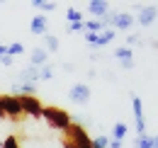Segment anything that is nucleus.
<instances>
[{"instance_id":"obj_3","label":"nucleus","mask_w":158,"mask_h":148,"mask_svg":"<svg viewBox=\"0 0 158 148\" xmlns=\"http://www.w3.org/2000/svg\"><path fill=\"white\" fill-rule=\"evenodd\" d=\"M0 102H2V112H5V117H12V119H17V117L22 114L20 100H17L15 95H0Z\"/></svg>"},{"instance_id":"obj_27","label":"nucleus","mask_w":158,"mask_h":148,"mask_svg":"<svg viewBox=\"0 0 158 148\" xmlns=\"http://www.w3.org/2000/svg\"><path fill=\"white\" fill-rule=\"evenodd\" d=\"M0 119H7V117H5V112H2V102H0Z\"/></svg>"},{"instance_id":"obj_15","label":"nucleus","mask_w":158,"mask_h":148,"mask_svg":"<svg viewBox=\"0 0 158 148\" xmlns=\"http://www.w3.org/2000/svg\"><path fill=\"white\" fill-rule=\"evenodd\" d=\"M32 7H37V10H41V12H54V10H56V2H49V0H34Z\"/></svg>"},{"instance_id":"obj_9","label":"nucleus","mask_w":158,"mask_h":148,"mask_svg":"<svg viewBox=\"0 0 158 148\" xmlns=\"http://www.w3.org/2000/svg\"><path fill=\"white\" fill-rule=\"evenodd\" d=\"M46 17L44 15H34L32 22H29V29H32V34H46Z\"/></svg>"},{"instance_id":"obj_29","label":"nucleus","mask_w":158,"mask_h":148,"mask_svg":"<svg viewBox=\"0 0 158 148\" xmlns=\"http://www.w3.org/2000/svg\"><path fill=\"white\" fill-rule=\"evenodd\" d=\"M0 56H5V46L2 44H0Z\"/></svg>"},{"instance_id":"obj_8","label":"nucleus","mask_w":158,"mask_h":148,"mask_svg":"<svg viewBox=\"0 0 158 148\" xmlns=\"http://www.w3.org/2000/svg\"><path fill=\"white\" fill-rule=\"evenodd\" d=\"M88 10H90V15H95V17H105V15L110 12V2H107V0H93V2H88Z\"/></svg>"},{"instance_id":"obj_10","label":"nucleus","mask_w":158,"mask_h":148,"mask_svg":"<svg viewBox=\"0 0 158 148\" xmlns=\"http://www.w3.org/2000/svg\"><path fill=\"white\" fill-rule=\"evenodd\" d=\"M37 80H39V68H34V66H27L17 78V83H37Z\"/></svg>"},{"instance_id":"obj_11","label":"nucleus","mask_w":158,"mask_h":148,"mask_svg":"<svg viewBox=\"0 0 158 148\" xmlns=\"http://www.w3.org/2000/svg\"><path fill=\"white\" fill-rule=\"evenodd\" d=\"M46 58H49V54H46L41 46H37V49L32 51V63H29V66H34V68H41L44 63H49Z\"/></svg>"},{"instance_id":"obj_23","label":"nucleus","mask_w":158,"mask_h":148,"mask_svg":"<svg viewBox=\"0 0 158 148\" xmlns=\"http://www.w3.org/2000/svg\"><path fill=\"white\" fill-rule=\"evenodd\" d=\"M0 66H12V56H0Z\"/></svg>"},{"instance_id":"obj_21","label":"nucleus","mask_w":158,"mask_h":148,"mask_svg":"<svg viewBox=\"0 0 158 148\" xmlns=\"http://www.w3.org/2000/svg\"><path fill=\"white\" fill-rule=\"evenodd\" d=\"M110 146V138L107 136H95L93 138V148H107Z\"/></svg>"},{"instance_id":"obj_2","label":"nucleus","mask_w":158,"mask_h":148,"mask_svg":"<svg viewBox=\"0 0 158 148\" xmlns=\"http://www.w3.org/2000/svg\"><path fill=\"white\" fill-rule=\"evenodd\" d=\"M20 100V107H22V114H29V117H34V119H39L41 117V102L37 100V95H20L17 97Z\"/></svg>"},{"instance_id":"obj_13","label":"nucleus","mask_w":158,"mask_h":148,"mask_svg":"<svg viewBox=\"0 0 158 148\" xmlns=\"http://www.w3.org/2000/svg\"><path fill=\"white\" fill-rule=\"evenodd\" d=\"M134 148H153V136H148V134H141L134 138Z\"/></svg>"},{"instance_id":"obj_24","label":"nucleus","mask_w":158,"mask_h":148,"mask_svg":"<svg viewBox=\"0 0 158 148\" xmlns=\"http://www.w3.org/2000/svg\"><path fill=\"white\" fill-rule=\"evenodd\" d=\"M63 148H78V146H76L71 138H63Z\"/></svg>"},{"instance_id":"obj_30","label":"nucleus","mask_w":158,"mask_h":148,"mask_svg":"<svg viewBox=\"0 0 158 148\" xmlns=\"http://www.w3.org/2000/svg\"><path fill=\"white\" fill-rule=\"evenodd\" d=\"M0 148H2V141H0Z\"/></svg>"},{"instance_id":"obj_4","label":"nucleus","mask_w":158,"mask_h":148,"mask_svg":"<svg viewBox=\"0 0 158 148\" xmlns=\"http://www.w3.org/2000/svg\"><path fill=\"white\" fill-rule=\"evenodd\" d=\"M68 97H71V102H76V105H85V102L90 100V85H88V83H76V85L68 90Z\"/></svg>"},{"instance_id":"obj_28","label":"nucleus","mask_w":158,"mask_h":148,"mask_svg":"<svg viewBox=\"0 0 158 148\" xmlns=\"http://www.w3.org/2000/svg\"><path fill=\"white\" fill-rule=\"evenodd\" d=\"M153 148H158V134L153 136Z\"/></svg>"},{"instance_id":"obj_16","label":"nucleus","mask_w":158,"mask_h":148,"mask_svg":"<svg viewBox=\"0 0 158 148\" xmlns=\"http://www.w3.org/2000/svg\"><path fill=\"white\" fill-rule=\"evenodd\" d=\"M114 56H117L119 61H134V56H131V49H129V46H119V49H114Z\"/></svg>"},{"instance_id":"obj_26","label":"nucleus","mask_w":158,"mask_h":148,"mask_svg":"<svg viewBox=\"0 0 158 148\" xmlns=\"http://www.w3.org/2000/svg\"><path fill=\"white\" fill-rule=\"evenodd\" d=\"M136 41H139V37H134V34H131V37L127 39V44H129V49H131V44H136Z\"/></svg>"},{"instance_id":"obj_17","label":"nucleus","mask_w":158,"mask_h":148,"mask_svg":"<svg viewBox=\"0 0 158 148\" xmlns=\"http://www.w3.org/2000/svg\"><path fill=\"white\" fill-rule=\"evenodd\" d=\"M54 78V66L51 63H44L39 68V80H51Z\"/></svg>"},{"instance_id":"obj_12","label":"nucleus","mask_w":158,"mask_h":148,"mask_svg":"<svg viewBox=\"0 0 158 148\" xmlns=\"http://www.w3.org/2000/svg\"><path fill=\"white\" fill-rule=\"evenodd\" d=\"M127 134H129V126H127L124 121H117V124L112 126V138H114V141H124Z\"/></svg>"},{"instance_id":"obj_18","label":"nucleus","mask_w":158,"mask_h":148,"mask_svg":"<svg viewBox=\"0 0 158 148\" xmlns=\"http://www.w3.org/2000/svg\"><path fill=\"white\" fill-rule=\"evenodd\" d=\"M22 51H24V46H22L20 41H15V44H10V46H5V54H7V56H12V58H15V56H20Z\"/></svg>"},{"instance_id":"obj_6","label":"nucleus","mask_w":158,"mask_h":148,"mask_svg":"<svg viewBox=\"0 0 158 148\" xmlns=\"http://www.w3.org/2000/svg\"><path fill=\"white\" fill-rule=\"evenodd\" d=\"M131 109H134V119H136V131L141 136V134H146V119H143V105H141L139 95H131Z\"/></svg>"},{"instance_id":"obj_31","label":"nucleus","mask_w":158,"mask_h":148,"mask_svg":"<svg viewBox=\"0 0 158 148\" xmlns=\"http://www.w3.org/2000/svg\"><path fill=\"white\" fill-rule=\"evenodd\" d=\"M88 148H93V146H88Z\"/></svg>"},{"instance_id":"obj_25","label":"nucleus","mask_w":158,"mask_h":148,"mask_svg":"<svg viewBox=\"0 0 158 148\" xmlns=\"http://www.w3.org/2000/svg\"><path fill=\"white\" fill-rule=\"evenodd\" d=\"M107 148H122V141H114V138H110V146Z\"/></svg>"},{"instance_id":"obj_1","label":"nucleus","mask_w":158,"mask_h":148,"mask_svg":"<svg viewBox=\"0 0 158 148\" xmlns=\"http://www.w3.org/2000/svg\"><path fill=\"white\" fill-rule=\"evenodd\" d=\"M41 117L46 119V124H49L51 129H59V131H68V126L73 124V121H71V114L59 109V107H44V109H41Z\"/></svg>"},{"instance_id":"obj_20","label":"nucleus","mask_w":158,"mask_h":148,"mask_svg":"<svg viewBox=\"0 0 158 148\" xmlns=\"http://www.w3.org/2000/svg\"><path fill=\"white\" fill-rule=\"evenodd\" d=\"M2 148H22L20 138H17V136H7V138L2 141Z\"/></svg>"},{"instance_id":"obj_19","label":"nucleus","mask_w":158,"mask_h":148,"mask_svg":"<svg viewBox=\"0 0 158 148\" xmlns=\"http://www.w3.org/2000/svg\"><path fill=\"white\" fill-rule=\"evenodd\" d=\"M66 17H68V22H80L83 15H80V10H76V7H68L66 10Z\"/></svg>"},{"instance_id":"obj_7","label":"nucleus","mask_w":158,"mask_h":148,"mask_svg":"<svg viewBox=\"0 0 158 148\" xmlns=\"http://www.w3.org/2000/svg\"><path fill=\"white\" fill-rule=\"evenodd\" d=\"M158 17V7L156 5H143V7H139V24H143V27H148V24H153Z\"/></svg>"},{"instance_id":"obj_22","label":"nucleus","mask_w":158,"mask_h":148,"mask_svg":"<svg viewBox=\"0 0 158 148\" xmlns=\"http://www.w3.org/2000/svg\"><path fill=\"white\" fill-rule=\"evenodd\" d=\"M66 29H68V32H80V29H83V22H68Z\"/></svg>"},{"instance_id":"obj_14","label":"nucleus","mask_w":158,"mask_h":148,"mask_svg":"<svg viewBox=\"0 0 158 148\" xmlns=\"http://www.w3.org/2000/svg\"><path fill=\"white\" fill-rule=\"evenodd\" d=\"M46 54L49 51H59V39L54 37V34H44V46H41Z\"/></svg>"},{"instance_id":"obj_5","label":"nucleus","mask_w":158,"mask_h":148,"mask_svg":"<svg viewBox=\"0 0 158 148\" xmlns=\"http://www.w3.org/2000/svg\"><path fill=\"white\" fill-rule=\"evenodd\" d=\"M85 41H88L93 49H100V46L114 41V29L110 27V29H105V32H100V34H85Z\"/></svg>"}]
</instances>
